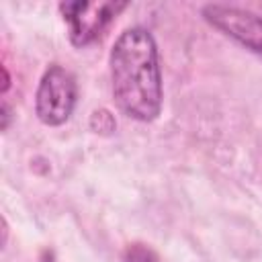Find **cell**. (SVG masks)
I'll return each instance as SVG.
<instances>
[{
  "instance_id": "obj_1",
  "label": "cell",
  "mask_w": 262,
  "mask_h": 262,
  "mask_svg": "<svg viewBox=\"0 0 262 262\" xmlns=\"http://www.w3.org/2000/svg\"><path fill=\"white\" fill-rule=\"evenodd\" d=\"M113 96L121 113L135 121H154L162 108L158 47L149 31L131 27L111 51Z\"/></svg>"
},
{
  "instance_id": "obj_2",
  "label": "cell",
  "mask_w": 262,
  "mask_h": 262,
  "mask_svg": "<svg viewBox=\"0 0 262 262\" xmlns=\"http://www.w3.org/2000/svg\"><path fill=\"white\" fill-rule=\"evenodd\" d=\"M76 100H78L76 78L57 63L49 66L39 82L35 96V111L41 123L51 127L66 123L76 106Z\"/></svg>"
},
{
  "instance_id": "obj_3",
  "label": "cell",
  "mask_w": 262,
  "mask_h": 262,
  "mask_svg": "<svg viewBox=\"0 0 262 262\" xmlns=\"http://www.w3.org/2000/svg\"><path fill=\"white\" fill-rule=\"evenodd\" d=\"M127 8V2H61L59 10L70 29V41L76 47L96 41L113 18Z\"/></svg>"
},
{
  "instance_id": "obj_4",
  "label": "cell",
  "mask_w": 262,
  "mask_h": 262,
  "mask_svg": "<svg viewBox=\"0 0 262 262\" xmlns=\"http://www.w3.org/2000/svg\"><path fill=\"white\" fill-rule=\"evenodd\" d=\"M203 14L215 29L262 57V16L225 4H209L203 8Z\"/></svg>"
},
{
  "instance_id": "obj_5",
  "label": "cell",
  "mask_w": 262,
  "mask_h": 262,
  "mask_svg": "<svg viewBox=\"0 0 262 262\" xmlns=\"http://www.w3.org/2000/svg\"><path fill=\"white\" fill-rule=\"evenodd\" d=\"M123 262H158V256L143 244H133L125 250Z\"/></svg>"
},
{
  "instance_id": "obj_6",
  "label": "cell",
  "mask_w": 262,
  "mask_h": 262,
  "mask_svg": "<svg viewBox=\"0 0 262 262\" xmlns=\"http://www.w3.org/2000/svg\"><path fill=\"white\" fill-rule=\"evenodd\" d=\"M90 127L98 133H111V131H115V119L108 111L100 108V111H94V115L90 119Z\"/></svg>"
},
{
  "instance_id": "obj_7",
  "label": "cell",
  "mask_w": 262,
  "mask_h": 262,
  "mask_svg": "<svg viewBox=\"0 0 262 262\" xmlns=\"http://www.w3.org/2000/svg\"><path fill=\"white\" fill-rule=\"evenodd\" d=\"M41 262H53V256H51L49 252H45V254H43V258H41Z\"/></svg>"
}]
</instances>
